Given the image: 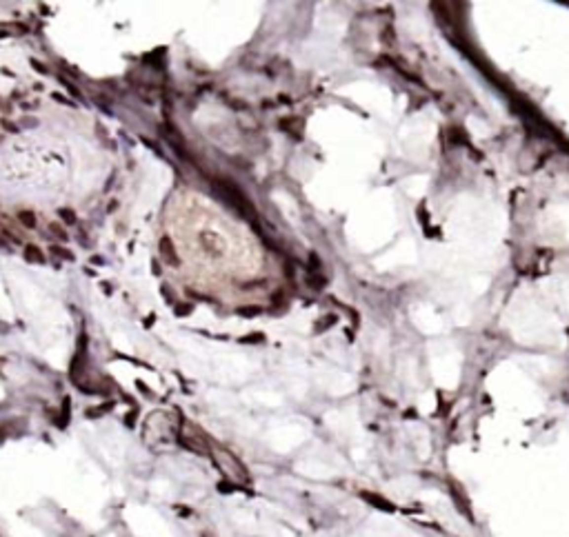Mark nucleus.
<instances>
[{"label": "nucleus", "mask_w": 569, "mask_h": 537, "mask_svg": "<svg viewBox=\"0 0 569 537\" xmlns=\"http://www.w3.org/2000/svg\"><path fill=\"white\" fill-rule=\"evenodd\" d=\"M200 244L211 260H225V257L229 255V242L227 240H220V235L211 233V231H205V233H202Z\"/></svg>", "instance_id": "nucleus-1"}, {"label": "nucleus", "mask_w": 569, "mask_h": 537, "mask_svg": "<svg viewBox=\"0 0 569 537\" xmlns=\"http://www.w3.org/2000/svg\"><path fill=\"white\" fill-rule=\"evenodd\" d=\"M214 460H216V464L220 466V470H223L227 477L242 479V466L238 464V462L233 460L227 451H214Z\"/></svg>", "instance_id": "nucleus-2"}, {"label": "nucleus", "mask_w": 569, "mask_h": 537, "mask_svg": "<svg viewBox=\"0 0 569 537\" xmlns=\"http://www.w3.org/2000/svg\"><path fill=\"white\" fill-rule=\"evenodd\" d=\"M158 249H160V253L167 257V262H169L171 266H178V264H180L178 253H176V249H174V242H171L167 235H162V238H160V242H158Z\"/></svg>", "instance_id": "nucleus-3"}, {"label": "nucleus", "mask_w": 569, "mask_h": 537, "mask_svg": "<svg viewBox=\"0 0 569 537\" xmlns=\"http://www.w3.org/2000/svg\"><path fill=\"white\" fill-rule=\"evenodd\" d=\"M25 260L27 262H38V264H42L45 262V257H42V251L36 247V244H25Z\"/></svg>", "instance_id": "nucleus-4"}, {"label": "nucleus", "mask_w": 569, "mask_h": 537, "mask_svg": "<svg viewBox=\"0 0 569 537\" xmlns=\"http://www.w3.org/2000/svg\"><path fill=\"white\" fill-rule=\"evenodd\" d=\"M49 253H51L54 257H60V260H65V262H74V260H76L74 251H69V249L60 247V244H51V247H49Z\"/></svg>", "instance_id": "nucleus-5"}, {"label": "nucleus", "mask_w": 569, "mask_h": 537, "mask_svg": "<svg viewBox=\"0 0 569 537\" xmlns=\"http://www.w3.org/2000/svg\"><path fill=\"white\" fill-rule=\"evenodd\" d=\"M16 217H18V222H23V226H27V229H36V213L34 211H27V209H20L18 213H16Z\"/></svg>", "instance_id": "nucleus-6"}, {"label": "nucleus", "mask_w": 569, "mask_h": 537, "mask_svg": "<svg viewBox=\"0 0 569 537\" xmlns=\"http://www.w3.org/2000/svg\"><path fill=\"white\" fill-rule=\"evenodd\" d=\"M112 406H114V402H105V404H100V406L87 408V411H85V415H87V417H98V415H103V413L112 411Z\"/></svg>", "instance_id": "nucleus-7"}, {"label": "nucleus", "mask_w": 569, "mask_h": 537, "mask_svg": "<svg viewBox=\"0 0 569 537\" xmlns=\"http://www.w3.org/2000/svg\"><path fill=\"white\" fill-rule=\"evenodd\" d=\"M58 217L65 222V224H76V211H72V209H67V207L58 209Z\"/></svg>", "instance_id": "nucleus-8"}, {"label": "nucleus", "mask_w": 569, "mask_h": 537, "mask_svg": "<svg viewBox=\"0 0 569 537\" xmlns=\"http://www.w3.org/2000/svg\"><path fill=\"white\" fill-rule=\"evenodd\" d=\"M58 78H60V82L65 84V89H67V91L72 93L74 98H78V100H85V98H82V91H80V89L76 87V84H74V82H69V80L65 78V75H58Z\"/></svg>", "instance_id": "nucleus-9"}, {"label": "nucleus", "mask_w": 569, "mask_h": 537, "mask_svg": "<svg viewBox=\"0 0 569 537\" xmlns=\"http://www.w3.org/2000/svg\"><path fill=\"white\" fill-rule=\"evenodd\" d=\"M49 231H51V233H54L58 240H63V242L67 240V231H65L63 226L58 224V222H51V224H49Z\"/></svg>", "instance_id": "nucleus-10"}, {"label": "nucleus", "mask_w": 569, "mask_h": 537, "mask_svg": "<svg viewBox=\"0 0 569 537\" xmlns=\"http://www.w3.org/2000/svg\"><path fill=\"white\" fill-rule=\"evenodd\" d=\"M29 62H32V69H36L38 73H42V75H47V73H49V69H47V67L42 65L40 60H36V58H32V60H29Z\"/></svg>", "instance_id": "nucleus-11"}, {"label": "nucleus", "mask_w": 569, "mask_h": 537, "mask_svg": "<svg viewBox=\"0 0 569 537\" xmlns=\"http://www.w3.org/2000/svg\"><path fill=\"white\" fill-rule=\"evenodd\" d=\"M0 124H2V127H5V129H7V131H9V133H20V129L16 127L14 122H9V120H7V118H2V120H0Z\"/></svg>", "instance_id": "nucleus-12"}, {"label": "nucleus", "mask_w": 569, "mask_h": 537, "mask_svg": "<svg viewBox=\"0 0 569 537\" xmlns=\"http://www.w3.org/2000/svg\"><path fill=\"white\" fill-rule=\"evenodd\" d=\"M51 98H54L56 102H60V105H67V107H74L72 100H67V98L63 96V93H51Z\"/></svg>", "instance_id": "nucleus-13"}, {"label": "nucleus", "mask_w": 569, "mask_h": 537, "mask_svg": "<svg viewBox=\"0 0 569 537\" xmlns=\"http://www.w3.org/2000/svg\"><path fill=\"white\" fill-rule=\"evenodd\" d=\"M189 311H191V306H189V304H178V306H176V315H187Z\"/></svg>", "instance_id": "nucleus-14"}, {"label": "nucleus", "mask_w": 569, "mask_h": 537, "mask_svg": "<svg viewBox=\"0 0 569 537\" xmlns=\"http://www.w3.org/2000/svg\"><path fill=\"white\" fill-rule=\"evenodd\" d=\"M152 271H153V275H160V262H158V257L152 260Z\"/></svg>", "instance_id": "nucleus-15"}, {"label": "nucleus", "mask_w": 569, "mask_h": 537, "mask_svg": "<svg viewBox=\"0 0 569 537\" xmlns=\"http://www.w3.org/2000/svg\"><path fill=\"white\" fill-rule=\"evenodd\" d=\"M153 320H156V315H149V318H147V320H145V328H152Z\"/></svg>", "instance_id": "nucleus-16"}, {"label": "nucleus", "mask_w": 569, "mask_h": 537, "mask_svg": "<svg viewBox=\"0 0 569 537\" xmlns=\"http://www.w3.org/2000/svg\"><path fill=\"white\" fill-rule=\"evenodd\" d=\"M91 262H94V264H98V266H100V264H105V260H103L100 255H94V257H91Z\"/></svg>", "instance_id": "nucleus-17"}]
</instances>
